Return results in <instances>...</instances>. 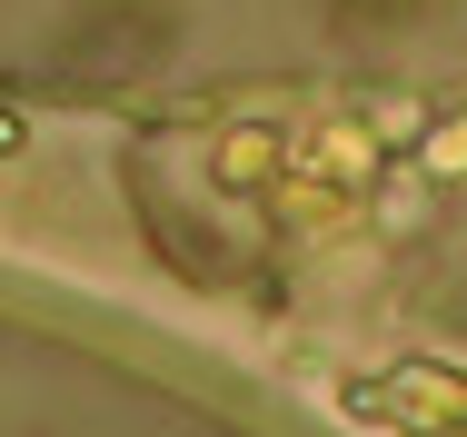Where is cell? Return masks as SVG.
Segmentation results:
<instances>
[{"mask_svg":"<svg viewBox=\"0 0 467 437\" xmlns=\"http://www.w3.org/2000/svg\"><path fill=\"white\" fill-rule=\"evenodd\" d=\"M358 408L388 418V428H408V437H467V378L438 368V358H408V368H388V378L358 388Z\"/></svg>","mask_w":467,"mask_h":437,"instance_id":"1","label":"cell"},{"mask_svg":"<svg viewBox=\"0 0 467 437\" xmlns=\"http://www.w3.org/2000/svg\"><path fill=\"white\" fill-rule=\"evenodd\" d=\"M428 170H438V179H458V170H467V120H448V130L428 140Z\"/></svg>","mask_w":467,"mask_h":437,"instance_id":"2","label":"cell"}]
</instances>
